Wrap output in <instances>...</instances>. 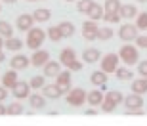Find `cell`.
Returning <instances> with one entry per match:
<instances>
[{
	"label": "cell",
	"instance_id": "obj_1",
	"mask_svg": "<svg viewBox=\"0 0 147 126\" xmlns=\"http://www.w3.org/2000/svg\"><path fill=\"white\" fill-rule=\"evenodd\" d=\"M120 103H124V94L120 90H107L105 99L101 103V111L103 113H113L117 109V105H120Z\"/></svg>",
	"mask_w": 147,
	"mask_h": 126
},
{
	"label": "cell",
	"instance_id": "obj_2",
	"mask_svg": "<svg viewBox=\"0 0 147 126\" xmlns=\"http://www.w3.org/2000/svg\"><path fill=\"white\" fill-rule=\"evenodd\" d=\"M46 36H48V34H46V31H44V29H40V27H31L27 31V42H25V44H27L31 50H38L44 44Z\"/></svg>",
	"mask_w": 147,
	"mask_h": 126
},
{
	"label": "cell",
	"instance_id": "obj_3",
	"mask_svg": "<svg viewBox=\"0 0 147 126\" xmlns=\"http://www.w3.org/2000/svg\"><path fill=\"white\" fill-rule=\"evenodd\" d=\"M119 57L120 61L124 63V65H136L138 61H140V54H138V48L136 46H132V44H124L119 52Z\"/></svg>",
	"mask_w": 147,
	"mask_h": 126
},
{
	"label": "cell",
	"instance_id": "obj_4",
	"mask_svg": "<svg viewBox=\"0 0 147 126\" xmlns=\"http://www.w3.org/2000/svg\"><path fill=\"white\" fill-rule=\"evenodd\" d=\"M86 98H88V94L84 92L82 88H73V90H69V94H67V105L80 107V105H84Z\"/></svg>",
	"mask_w": 147,
	"mask_h": 126
},
{
	"label": "cell",
	"instance_id": "obj_5",
	"mask_svg": "<svg viewBox=\"0 0 147 126\" xmlns=\"http://www.w3.org/2000/svg\"><path fill=\"white\" fill-rule=\"evenodd\" d=\"M119 54H105L103 57H101V71H105L107 75L109 73H115L117 71V67H119Z\"/></svg>",
	"mask_w": 147,
	"mask_h": 126
},
{
	"label": "cell",
	"instance_id": "obj_6",
	"mask_svg": "<svg viewBox=\"0 0 147 126\" xmlns=\"http://www.w3.org/2000/svg\"><path fill=\"white\" fill-rule=\"evenodd\" d=\"M98 31H99V25L94 21V19H88V21H84V25H82V36H84L88 42L98 40Z\"/></svg>",
	"mask_w": 147,
	"mask_h": 126
},
{
	"label": "cell",
	"instance_id": "obj_7",
	"mask_svg": "<svg viewBox=\"0 0 147 126\" xmlns=\"http://www.w3.org/2000/svg\"><path fill=\"white\" fill-rule=\"evenodd\" d=\"M138 31H140V29L136 27V23H134V25H132V23H124V25L119 29V36H120V40H124V42H132V40L138 38Z\"/></svg>",
	"mask_w": 147,
	"mask_h": 126
},
{
	"label": "cell",
	"instance_id": "obj_8",
	"mask_svg": "<svg viewBox=\"0 0 147 126\" xmlns=\"http://www.w3.org/2000/svg\"><path fill=\"white\" fill-rule=\"evenodd\" d=\"M31 84L25 82V80H17V84L11 88V94H13V98L16 99H29L31 96Z\"/></svg>",
	"mask_w": 147,
	"mask_h": 126
},
{
	"label": "cell",
	"instance_id": "obj_9",
	"mask_svg": "<svg viewBox=\"0 0 147 126\" xmlns=\"http://www.w3.org/2000/svg\"><path fill=\"white\" fill-rule=\"evenodd\" d=\"M29 65H31V57H27V55H23V54H16L10 59V67L16 69V71H23V69H27Z\"/></svg>",
	"mask_w": 147,
	"mask_h": 126
},
{
	"label": "cell",
	"instance_id": "obj_10",
	"mask_svg": "<svg viewBox=\"0 0 147 126\" xmlns=\"http://www.w3.org/2000/svg\"><path fill=\"white\" fill-rule=\"evenodd\" d=\"M124 105H126V109H140V107L145 105V101H143L142 94L132 92L130 96H126V98H124Z\"/></svg>",
	"mask_w": 147,
	"mask_h": 126
},
{
	"label": "cell",
	"instance_id": "obj_11",
	"mask_svg": "<svg viewBox=\"0 0 147 126\" xmlns=\"http://www.w3.org/2000/svg\"><path fill=\"white\" fill-rule=\"evenodd\" d=\"M50 61V54L46 52V50H34V54L31 55V65L34 67H44L46 63Z\"/></svg>",
	"mask_w": 147,
	"mask_h": 126
},
{
	"label": "cell",
	"instance_id": "obj_12",
	"mask_svg": "<svg viewBox=\"0 0 147 126\" xmlns=\"http://www.w3.org/2000/svg\"><path fill=\"white\" fill-rule=\"evenodd\" d=\"M42 94L50 99H59L61 96L65 94V90H63L59 84H46V86L42 88Z\"/></svg>",
	"mask_w": 147,
	"mask_h": 126
},
{
	"label": "cell",
	"instance_id": "obj_13",
	"mask_svg": "<svg viewBox=\"0 0 147 126\" xmlns=\"http://www.w3.org/2000/svg\"><path fill=\"white\" fill-rule=\"evenodd\" d=\"M33 23H34V17L31 15V13H21L16 21V27L19 29V31H29V29L33 27Z\"/></svg>",
	"mask_w": 147,
	"mask_h": 126
},
{
	"label": "cell",
	"instance_id": "obj_14",
	"mask_svg": "<svg viewBox=\"0 0 147 126\" xmlns=\"http://www.w3.org/2000/svg\"><path fill=\"white\" fill-rule=\"evenodd\" d=\"M17 80H19V78H17V71L16 69H10V71H6L4 75H2V84H4L8 90H11V88L16 86Z\"/></svg>",
	"mask_w": 147,
	"mask_h": 126
},
{
	"label": "cell",
	"instance_id": "obj_15",
	"mask_svg": "<svg viewBox=\"0 0 147 126\" xmlns=\"http://www.w3.org/2000/svg\"><path fill=\"white\" fill-rule=\"evenodd\" d=\"M42 69H44V75H46V77H57L61 73V61H52L50 59Z\"/></svg>",
	"mask_w": 147,
	"mask_h": 126
},
{
	"label": "cell",
	"instance_id": "obj_16",
	"mask_svg": "<svg viewBox=\"0 0 147 126\" xmlns=\"http://www.w3.org/2000/svg\"><path fill=\"white\" fill-rule=\"evenodd\" d=\"M75 59H76V52H75L73 48H63V50H61V54H59V61H61V65L69 67Z\"/></svg>",
	"mask_w": 147,
	"mask_h": 126
},
{
	"label": "cell",
	"instance_id": "obj_17",
	"mask_svg": "<svg viewBox=\"0 0 147 126\" xmlns=\"http://www.w3.org/2000/svg\"><path fill=\"white\" fill-rule=\"evenodd\" d=\"M86 15L90 17V19H94V21H98V19H103V15H105V8H103V6H99V4H96V2H92L90 10L86 11Z\"/></svg>",
	"mask_w": 147,
	"mask_h": 126
},
{
	"label": "cell",
	"instance_id": "obj_18",
	"mask_svg": "<svg viewBox=\"0 0 147 126\" xmlns=\"http://www.w3.org/2000/svg\"><path fill=\"white\" fill-rule=\"evenodd\" d=\"M55 84H59L65 92H69V88H71V71L67 69V71H61L57 77H55Z\"/></svg>",
	"mask_w": 147,
	"mask_h": 126
},
{
	"label": "cell",
	"instance_id": "obj_19",
	"mask_svg": "<svg viewBox=\"0 0 147 126\" xmlns=\"http://www.w3.org/2000/svg\"><path fill=\"white\" fill-rule=\"evenodd\" d=\"M103 99H105V96H103V92H101V90H92V92H88L86 101L90 105H94V107H99V105L103 103Z\"/></svg>",
	"mask_w": 147,
	"mask_h": 126
},
{
	"label": "cell",
	"instance_id": "obj_20",
	"mask_svg": "<svg viewBox=\"0 0 147 126\" xmlns=\"http://www.w3.org/2000/svg\"><path fill=\"white\" fill-rule=\"evenodd\" d=\"M99 57H101V54L98 48H86L82 52V59L86 63H96V61H99Z\"/></svg>",
	"mask_w": 147,
	"mask_h": 126
},
{
	"label": "cell",
	"instance_id": "obj_21",
	"mask_svg": "<svg viewBox=\"0 0 147 126\" xmlns=\"http://www.w3.org/2000/svg\"><path fill=\"white\" fill-rule=\"evenodd\" d=\"M140 11L134 4H122L120 6V17H124V19H132V17H136Z\"/></svg>",
	"mask_w": 147,
	"mask_h": 126
},
{
	"label": "cell",
	"instance_id": "obj_22",
	"mask_svg": "<svg viewBox=\"0 0 147 126\" xmlns=\"http://www.w3.org/2000/svg\"><path fill=\"white\" fill-rule=\"evenodd\" d=\"M90 80H92L94 86H105L107 84V73L105 71H94L92 73V77H90Z\"/></svg>",
	"mask_w": 147,
	"mask_h": 126
},
{
	"label": "cell",
	"instance_id": "obj_23",
	"mask_svg": "<svg viewBox=\"0 0 147 126\" xmlns=\"http://www.w3.org/2000/svg\"><path fill=\"white\" fill-rule=\"evenodd\" d=\"M29 103L33 109H44V105H46V96H38V94H31L29 96Z\"/></svg>",
	"mask_w": 147,
	"mask_h": 126
},
{
	"label": "cell",
	"instance_id": "obj_24",
	"mask_svg": "<svg viewBox=\"0 0 147 126\" xmlns=\"http://www.w3.org/2000/svg\"><path fill=\"white\" fill-rule=\"evenodd\" d=\"M33 17H34L36 23H44V21H48L50 17H52V11H50L48 8H38V10L33 11Z\"/></svg>",
	"mask_w": 147,
	"mask_h": 126
},
{
	"label": "cell",
	"instance_id": "obj_25",
	"mask_svg": "<svg viewBox=\"0 0 147 126\" xmlns=\"http://www.w3.org/2000/svg\"><path fill=\"white\" fill-rule=\"evenodd\" d=\"M4 48H8V52H19L23 48V40L16 38V36H10V38H6Z\"/></svg>",
	"mask_w": 147,
	"mask_h": 126
},
{
	"label": "cell",
	"instance_id": "obj_26",
	"mask_svg": "<svg viewBox=\"0 0 147 126\" xmlns=\"http://www.w3.org/2000/svg\"><path fill=\"white\" fill-rule=\"evenodd\" d=\"M57 27H59L61 34H63V38H69V36H73V34H75V25H73L71 21H61Z\"/></svg>",
	"mask_w": 147,
	"mask_h": 126
},
{
	"label": "cell",
	"instance_id": "obj_27",
	"mask_svg": "<svg viewBox=\"0 0 147 126\" xmlns=\"http://www.w3.org/2000/svg\"><path fill=\"white\" fill-rule=\"evenodd\" d=\"M46 34H48V38L52 40V42H59V40H63V34H61V31H59L57 25L48 27V29H46Z\"/></svg>",
	"mask_w": 147,
	"mask_h": 126
},
{
	"label": "cell",
	"instance_id": "obj_28",
	"mask_svg": "<svg viewBox=\"0 0 147 126\" xmlns=\"http://www.w3.org/2000/svg\"><path fill=\"white\" fill-rule=\"evenodd\" d=\"M29 84H31L33 90H42V88L46 86V75H36V77H33Z\"/></svg>",
	"mask_w": 147,
	"mask_h": 126
},
{
	"label": "cell",
	"instance_id": "obj_29",
	"mask_svg": "<svg viewBox=\"0 0 147 126\" xmlns=\"http://www.w3.org/2000/svg\"><path fill=\"white\" fill-rule=\"evenodd\" d=\"M0 34H2L4 38H10V36H13V27L10 25V21L0 19Z\"/></svg>",
	"mask_w": 147,
	"mask_h": 126
},
{
	"label": "cell",
	"instance_id": "obj_30",
	"mask_svg": "<svg viewBox=\"0 0 147 126\" xmlns=\"http://www.w3.org/2000/svg\"><path fill=\"white\" fill-rule=\"evenodd\" d=\"M132 92L142 94V96L147 92V86H145V80H143V77H142V78H136V80L132 82Z\"/></svg>",
	"mask_w": 147,
	"mask_h": 126
},
{
	"label": "cell",
	"instance_id": "obj_31",
	"mask_svg": "<svg viewBox=\"0 0 147 126\" xmlns=\"http://www.w3.org/2000/svg\"><path fill=\"white\" fill-rule=\"evenodd\" d=\"M120 0H105V11L107 13H115V11H120Z\"/></svg>",
	"mask_w": 147,
	"mask_h": 126
},
{
	"label": "cell",
	"instance_id": "obj_32",
	"mask_svg": "<svg viewBox=\"0 0 147 126\" xmlns=\"http://www.w3.org/2000/svg\"><path fill=\"white\" fill-rule=\"evenodd\" d=\"M115 75H117L119 80H130V78H132V71L128 69V67H117Z\"/></svg>",
	"mask_w": 147,
	"mask_h": 126
},
{
	"label": "cell",
	"instance_id": "obj_33",
	"mask_svg": "<svg viewBox=\"0 0 147 126\" xmlns=\"http://www.w3.org/2000/svg\"><path fill=\"white\" fill-rule=\"evenodd\" d=\"M136 27L140 31H145L147 29V11H142V13L136 15Z\"/></svg>",
	"mask_w": 147,
	"mask_h": 126
},
{
	"label": "cell",
	"instance_id": "obj_34",
	"mask_svg": "<svg viewBox=\"0 0 147 126\" xmlns=\"http://www.w3.org/2000/svg\"><path fill=\"white\" fill-rule=\"evenodd\" d=\"M23 113V105L19 103V101H13V103H10L8 105V115H21Z\"/></svg>",
	"mask_w": 147,
	"mask_h": 126
},
{
	"label": "cell",
	"instance_id": "obj_35",
	"mask_svg": "<svg viewBox=\"0 0 147 126\" xmlns=\"http://www.w3.org/2000/svg\"><path fill=\"white\" fill-rule=\"evenodd\" d=\"M111 36H113V29H109V27H99V31H98V38L99 40H109Z\"/></svg>",
	"mask_w": 147,
	"mask_h": 126
},
{
	"label": "cell",
	"instance_id": "obj_36",
	"mask_svg": "<svg viewBox=\"0 0 147 126\" xmlns=\"http://www.w3.org/2000/svg\"><path fill=\"white\" fill-rule=\"evenodd\" d=\"M92 2H94V0H78V2H76V10L80 11V13H86V11L90 10Z\"/></svg>",
	"mask_w": 147,
	"mask_h": 126
},
{
	"label": "cell",
	"instance_id": "obj_37",
	"mask_svg": "<svg viewBox=\"0 0 147 126\" xmlns=\"http://www.w3.org/2000/svg\"><path fill=\"white\" fill-rule=\"evenodd\" d=\"M103 21H107V23H119L120 21V11H115V13H107V11H105Z\"/></svg>",
	"mask_w": 147,
	"mask_h": 126
},
{
	"label": "cell",
	"instance_id": "obj_38",
	"mask_svg": "<svg viewBox=\"0 0 147 126\" xmlns=\"http://www.w3.org/2000/svg\"><path fill=\"white\" fill-rule=\"evenodd\" d=\"M134 42L138 44V48H143V50L147 48V36L145 34H138V38L134 40Z\"/></svg>",
	"mask_w": 147,
	"mask_h": 126
},
{
	"label": "cell",
	"instance_id": "obj_39",
	"mask_svg": "<svg viewBox=\"0 0 147 126\" xmlns=\"http://www.w3.org/2000/svg\"><path fill=\"white\" fill-rule=\"evenodd\" d=\"M138 75L147 77V61H138Z\"/></svg>",
	"mask_w": 147,
	"mask_h": 126
},
{
	"label": "cell",
	"instance_id": "obj_40",
	"mask_svg": "<svg viewBox=\"0 0 147 126\" xmlns=\"http://www.w3.org/2000/svg\"><path fill=\"white\" fill-rule=\"evenodd\" d=\"M67 69H69V71H71V73H76V71H80V69H82V61L75 59V61H73V63H71V65L67 67Z\"/></svg>",
	"mask_w": 147,
	"mask_h": 126
},
{
	"label": "cell",
	"instance_id": "obj_41",
	"mask_svg": "<svg viewBox=\"0 0 147 126\" xmlns=\"http://www.w3.org/2000/svg\"><path fill=\"white\" fill-rule=\"evenodd\" d=\"M6 98H8V88L2 84V86H0V101H4Z\"/></svg>",
	"mask_w": 147,
	"mask_h": 126
},
{
	"label": "cell",
	"instance_id": "obj_42",
	"mask_svg": "<svg viewBox=\"0 0 147 126\" xmlns=\"http://www.w3.org/2000/svg\"><path fill=\"white\" fill-rule=\"evenodd\" d=\"M126 115H143V107H140V109H126Z\"/></svg>",
	"mask_w": 147,
	"mask_h": 126
},
{
	"label": "cell",
	"instance_id": "obj_43",
	"mask_svg": "<svg viewBox=\"0 0 147 126\" xmlns=\"http://www.w3.org/2000/svg\"><path fill=\"white\" fill-rule=\"evenodd\" d=\"M2 115H8V105H4L2 101H0V117Z\"/></svg>",
	"mask_w": 147,
	"mask_h": 126
},
{
	"label": "cell",
	"instance_id": "obj_44",
	"mask_svg": "<svg viewBox=\"0 0 147 126\" xmlns=\"http://www.w3.org/2000/svg\"><path fill=\"white\" fill-rule=\"evenodd\" d=\"M96 113H98V111H96V109H88V111H86V115H88V117H94V115H96Z\"/></svg>",
	"mask_w": 147,
	"mask_h": 126
},
{
	"label": "cell",
	"instance_id": "obj_45",
	"mask_svg": "<svg viewBox=\"0 0 147 126\" xmlns=\"http://www.w3.org/2000/svg\"><path fill=\"white\" fill-rule=\"evenodd\" d=\"M4 42H6V40H4V36L0 34V50H4Z\"/></svg>",
	"mask_w": 147,
	"mask_h": 126
},
{
	"label": "cell",
	"instance_id": "obj_46",
	"mask_svg": "<svg viewBox=\"0 0 147 126\" xmlns=\"http://www.w3.org/2000/svg\"><path fill=\"white\" fill-rule=\"evenodd\" d=\"M6 59V54H4V50H0V63Z\"/></svg>",
	"mask_w": 147,
	"mask_h": 126
},
{
	"label": "cell",
	"instance_id": "obj_47",
	"mask_svg": "<svg viewBox=\"0 0 147 126\" xmlns=\"http://www.w3.org/2000/svg\"><path fill=\"white\" fill-rule=\"evenodd\" d=\"M6 4H13V2H16V0H4Z\"/></svg>",
	"mask_w": 147,
	"mask_h": 126
},
{
	"label": "cell",
	"instance_id": "obj_48",
	"mask_svg": "<svg viewBox=\"0 0 147 126\" xmlns=\"http://www.w3.org/2000/svg\"><path fill=\"white\" fill-rule=\"evenodd\" d=\"M143 80H145V86H147V77H143Z\"/></svg>",
	"mask_w": 147,
	"mask_h": 126
},
{
	"label": "cell",
	"instance_id": "obj_49",
	"mask_svg": "<svg viewBox=\"0 0 147 126\" xmlns=\"http://www.w3.org/2000/svg\"><path fill=\"white\" fill-rule=\"evenodd\" d=\"M138 2H142V4H143V2H147V0H138Z\"/></svg>",
	"mask_w": 147,
	"mask_h": 126
},
{
	"label": "cell",
	"instance_id": "obj_50",
	"mask_svg": "<svg viewBox=\"0 0 147 126\" xmlns=\"http://www.w3.org/2000/svg\"><path fill=\"white\" fill-rule=\"evenodd\" d=\"M65 2H75V0H65Z\"/></svg>",
	"mask_w": 147,
	"mask_h": 126
},
{
	"label": "cell",
	"instance_id": "obj_51",
	"mask_svg": "<svg viewBox=\"0 0 147 126\" xmlns=\"http://www.w3.org/2000/svg\"><path fill=\"white\" fill-rule=\"evenodd\" d=\"M0 11H2V4H0Z\"/></svg>",
	"mask_w": 147,
	"mask_h": 126
},
{
	"label": "cell",
	"instance_id": "obj_52",
	"mask_svg": "<svg viewBox=\"0 0 147 126\" xmlns=\"http://www.w3.org/2000/svg\"><path fill=\"white\" fill-rule=\"evenodd\" d=\"M29 2H34V0H29Z\"/></svg>",
	"mask_w": 147,
	"mask_h": 126
}]
</instances>
